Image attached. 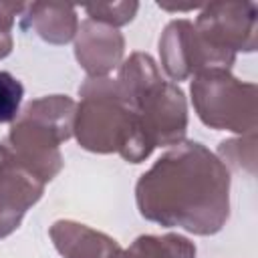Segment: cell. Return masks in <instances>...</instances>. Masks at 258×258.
<instances>
[{"instance_id":"9c48e42d","label":"cell","mask_w":258,"mask_h":258,"mask_svg":"<svg viewBox=\"0 0 258 258\" xmlns=\"http://www.w3.org/2000/svg\"><path fill=\"white\" fill-rule=\"evenodd\" d=\"M125 40L123 34L95 20H85L79 24L75 34V56L89 77H107L119 67L123 58Z\"/></svg>"},{"instance_id":"6da1fadb","label":"cell","mask_w":258,"mask_h":258,"mask_svg":"<svg viewBox=\"0 0 258 258\" xmlns=\"http://www.w3.org/2000/svg\"><path fill=\"white\" fill-rule=\"evenodd\" d=\"M135 200L149 222L210 236L230 216V169L202 143L181 141L139 177Z\"/></svg>"},{"instance_id":"30bf717a","label":"cell","mask_w":258,"mask_h":258,"mask_svg":"<svg viewBox=\"0 0 258 258\" xmlns=\"http://www.w3.org/2000/svg\"><path fill=\"white\" fill-rule=\"evenodd\" d=\"M48 234L64 258H115L121 250L111 236L71 220L54 222Z\"/></svg>"},{"instance_id":"277c9868","label":"cell","mask_w":258,"mask_h":258,"mask_svg":"<svg viewBox=\"0 0 258 258\" xmlns=\"http://www.w3.org/2000/svg\"><path fill=\"white\" fill-rule=\"evenodd\" d=\"M77 103L67 95H50L30 101L12 121L8 149L42 183L62 167L60 143L73 135Z\"/></svg>"},{"instance_id":"7a4b0ae2","label":"cell","mask_w":258,"mask_h":258,"mask_svg":"<svg viewBox=\"0 0 258 258\" xmlns=\"http://www.w3.org/2000/svg\"><path fill=\"white\" fill-rule=\"evenodd\" d=\"M115 85L121 99L135 113L141 139L149 153L155 147L183 141L187 129L183 91L161 77L149 54L133 52L119 67Z\"/></svg>"},{"instance_id":"2e32d148","label":"cell","mask_w":258,"mask_h":258,"mask_svg":"<svg viewBox=\"0 0 258 258\" xmlns=\"http://www.w3.org/2000/svg\"><path fill=\"white\" fill-rule=\"evenodd\" d=\"M26 8L22 2H0V28L10 30L14 24V18Z\"/></svg>"},{"instance_id":"e0dca14e","label":"cell","mask_w":258,"mask_h":258,"mask_svg":"<svg viewBox=\"0 0 258 258\" xmlns=\"http://www.w3.org/2000/svg\"><path fill=\"white\" fill-rule=\"evenodd\" d=\"M10 50H12V34H10V30L0 28V58L10 54Z\"/></svg>"},{"instance_id":"8fae6325","label":"cell","mask_w":258,"mask_h":258,"mask_svg":"<svg viewBox=\"0 0 258 258\" xmlns=\"http://www.w3.org/2000/svg\"><path fill=\"white\" fill-rule=\"evenodd\" d=\"M24 28H32L42 40L52 44H64L75 38L79 30L77 10L71 4L60 2H32L26 6Z\"/></svg>"},{"instance_id":"4fadbf2b","label":"cell","mask_w":258,"mask_h":258,"mask_svg":"<svg viewBox=\"0 0 258 258\" xmlns=\"http://www.w3.org/2000/svg\"><path fill=\"white\" fill-rule=\"evenodd\" d=\"M256 131L242 135L240 139H230V141H222L218 147V157L220 161L228 167H236V169H248L250 173H254V165H256Z\"/></svg>"},{"instance_id":"9a60e30c","label":"cell","mask_w":258,"mask_h":258,"mask_svg":"<svg viewBox=\"0 0 258 258\" xmlns=\"http://www.w3.org/2000/svg\"><path fill=\"white\" fill-rule=\"evenodd\" d=\"M24 89L10 73L0 71V123H12L18 117Z\"/></svg>"},{"instance_id":"7c38bea8","label":"cell","mask_w":258,"mask_h":258,"mask_svg":"<svg viewBox=\"0 0 258 258\" xmlns=\"http://www.w3.org/2000/svg\"><path fill=\"white\" fill-rule=\"evenodd\" d=\"M115 258H196V246L185 236H139L129 248H121Z\"/></svg>"},{"instance_id":"3957f363","label":"cell","mask_w":258,"mask_h":258,"mask_svg":"<svg viewBox=\"0 0 258 258\" xmlns=\"http://www.w3.org/2000/svg\"><path fill=\"white\" fill-rule=\"evenodd\" d=\"M79 95L73 133L81 147L95 153H119L131 163L149 157L137 117L121 99L115 79L89 77L79 87Z\"/></svg>"},{"instance_id":"5b68a950","label":"cell","mask_w":258,"mask_h":258,"mask_svg":"<svg viewBox=\"0 0 258 258\" xmlns=\"http://www.w3.org/2000/svg\"><path fill=\"white\" fill-rule=\"evenodd\" d=\"M191 103L204 125L248 135L258 125V87L228 69H208L191 81Z\"/></svg>"},{"instance_id":"ba28073f","label":"cell","mask_w":258,"mask_h":258,"mask_svg":"<svg viewBox=\"0 0 258 258\" xmlns=\"http://www.w3.org/2000/svg\"><path fill=\"white\" fill-rule=\"evenodd\" d=\"M44 191V183L28 171L8 145H0V238L12 234L28 208H32Z\"/></svg>"},{"instance_id":"8992f818","label":"cell","mask_w":258,"mask_h":258,"mask_svg":"<svg viewBox=\"0 0 258 258\" xmlns=\"http://www.w3.org/2000/svg\"><path fill=\"white\" fill-rule=\"evenodd\" d=\"M161 67L171 81H185L191 75H200L208 69H228L234 62V54L212 48L196 30L194 22L181 18L171 20L159 38Z\"/></svg>"},{"instance_id":"52a82bcc","label":"cell","mask_w":258,"mask_h":258,"mask_svg":"<svg viewBox=\"0 0 258 258\" xmlns=\"http://www.w3.org/2000/svg\"><path fill=\"white\" fill-rule=\"evenodd\" d=\"M196 30L216 50L234 54L252 52L258 40L256 2H210L196 18Z\"/></svg>"},{"instance_id":"5bb4252c","label":"cell","mask_w":258,"mask_h":258,"mask_svg":"<svg viewBox=\"0 0 258 258\" xmlns=\"http://www.w3.org/2000/svg\"><path fill=\"white\" fill-rule=\"evenodd\" d=\"M139 4L137 2H99V4H89L85 6L89 20L101 22V24H109L113 28L127 24L135 12H137Z\"/></svg>"}]
</instances>
